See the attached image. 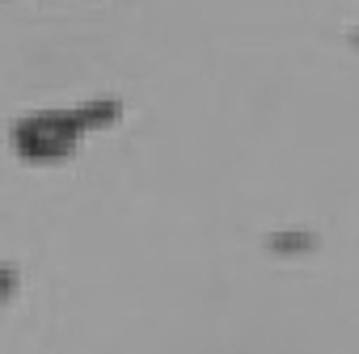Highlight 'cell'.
I'll return each mask as SVG.
<instances>
[{"mask_svg": "<svg viewBox=\"0 0 359 354\" xmlns=\"http://www.w3.org/2000/svg\"><path fill=\"white\" fill-rule=\"evenodd\" d=\"M22 291V270L13 262H0V304H13Z\"/></svg>", "mask_w": 359, "mask_h": 354, "instance_id": "cell-1", "label": "cell"}]
</instances>
